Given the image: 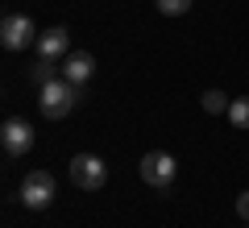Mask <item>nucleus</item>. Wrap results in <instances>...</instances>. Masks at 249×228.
<instances>
[{
  "label": "nucleus",
  "mask_w": 249,
  "mask_h": 228,
  "mask_svg": "<svg viewBox=\"0 0 249 228\" xmlns=\"http://www.w3.org/2000/svg\"><path fill=\"white\" fill-rule=\"evenodd\" d=\"M71 54V34L62 25H54V29H46V34H37V58H54V62H62Z\"/></svg>",
  "instance_id": "6e6552de"
},
{
  "label": "nucleus",
  "mask_w": 249,
  "mask_h": 228,
  "mask_svg": "<svg viewBox=\"0 0 249 228\" xmlns=\"http://www.w3.org/2000/svg\"><path fill=\"white\" fill-rule=\"evenodd\" d=\"M229 121H232V129H249V96L229 104Z\"/></svg>",
  "instance_id": "9d476101"
},
{
  "label": "nucleus",
  "mask_w": 249,
  "mask_h": 228,
  "mask_svg": "<svg viewBox=\"0 0 249 228\" xmlns=\"http://www.w3.org/2000/svg\"><path fill=\"white\" fill-rule=\"evenodd\" d=\"M67 170H71V183L79 187V191H100V187L108 183V166L96 154H75Z\"/></svg>",
  "instance_id": "f03ea898"
},
{
  "label": "nucleus",
  "mask_w": 249,
  "mask_h": 228,
  "mask_svg": "<svg viewBox=\"0 0 249 228\" xmlns=\"http://www.w3.org/2000/svg\"><path fill=\"white\" fill-rule=\"evenodd\" d=\"M137 170H142V178L150 187H170L175 175H178V162H175V154H166V149H150Z\"/></svg>",
  "instance_id": "20e7f679"
},
{
  "label": "nucleus",
  "mask_w": 249,
  "mask_h": 228,
  "mask_svg": "<svg viewBox=\"0 0 249 228\" xmlns=\"http://www.w3.org/2000/svg\"><path fill=\"white\" fill-rule=\"evenodd\" d=\"M229 104L232 100H224V91H204V112H229Z\"/></svg>",
  "instance_id": "f8f14e48"
},
{
  "label": "nucleus",
  "mask_w": 249,
  "mask_h": 228,
  "mask_svg": "<svg viewBox=\"0 0 249 228\" xmlns=\"http://www.w3.org/2000/svg\"><path fill=\"white\" fill-rule=\"evenodd\" d=\"M0 42L4 50H25V46H37V29L25 13H9L4 25H0Z\"/></svg>",
  "instance_id": "423d86ee"
},
{
  "label": "nucleus",
  "mask_w": 249,
  "mask_h": 228,
  "mask_svg": "<svg viewBox=\"0 0 249 228\" xmlns=\"http://www.w3.org/2000/svg\"><path fill=\"white\" fill-rule=\"evenodd\" d=\"M237 216L249 224V191H241V195H237Z\"/></svg>",
  "instance_id": "ddd939ff"
},
{
  "label": "nucleus",
  "mask_w": 249,
  "mask_h": 228,
  "mask_svg": "<svg viewBox=\"0 0 249 228\" xmlns=\"http://www.w3.org/2000/svg\"><path fill=\"white\" fill-rule=\"evenodd\" d=\"M0 145L9 158H25L29 149H34V124L21 121V116H9V121L0 124Z\"/></svg>",
  "instance_id": "39448f33"
},
{
  "label": "nucleus",
  "mask_w": 249,
  "mask_h": 228,
  "mask_svg": "<svg viewBox=\"0 0 249 228\" xmlns=\"http://www.w3.org/2000/svg\"><path fill=\"white\" fill-rule=\"evenodd\" d=\"M83 100V88L71 79H50L46 88H37V108H42V116H50V121H62V116H71L75 104Z\"/></svg>",
  "instance_id": "f257e3e1"
},
{
  "label": "nucleus",
  "mask_w": 249,
  "mask_h": 228,
  "mask_svg": "<svg viewBox=\"0 0 249 228\" xmlns=\"http://www.w3.org/2000/svg\"><path fill=\"white\" fill-rule=\"evenodd\" d=\"M50 79H58V62L54 58H37L34 67H29V83H34V88H46Z\"/></svg>",
  "instance_id": "1a4fd4ad"
},
{
  "label": "nucleus",
  "mask_w": 249,
  "mask_h": 228,
  "mask_svg": "<svg viewBox=\"0 0 249 228\" xmlns=\"http://www.w3.org/2000/svg\"><path fill=\"white\" fill-rule=\"evenodd\" d=\"M58 75H62V79H71V83H79V88H83V83H88L91 75H96V58H91L88 50H71L67 58L58 62Z\"/></svg>",
  "instance_id": "0eeeda50"
},
{
  "label": "nucleus",
  "mask_w": 249,
  "mask_h": 228,
  "mask_svg": "<svg viewBox=\"0 0 249 228\" xmlns=\"http://www.w3.org/2000/svg\"><path fill=\"white\" fill-rule=\"evenodd\" d=\"M21 203L29 211H46L54 203V175L50 170H29L25 183H21Z\"/></svg>",
  "instance_id": "7ed1b4c3"
},
{
  "label": "nucleus",
  "mask_w": 249,
  "mask_h": 228,
  "mask_svg": "<svg viewBox=\"0 0 249 228\" xmlns=\"http://www.w3.org/2000/svg\"><path fill=\"white\" fill-rule=\"evenodd\" d=\"M245 228H249V224H245Z\"/></svg>",
  "instance_id": "4468645a"
},
{
  "label": "nucleus",
  "mask_w": 249,
  "mask_h": 228,
  "mask_svg": "<svg viewBox=\"0 0 249 228\" xmlns=\"http://www.w3.org/2000/svg\"><path fill=\"white\" fill-rule=\"evenodd\" d=\"M158 4L162 17H183V13H191V0H154Z\"/></svg>",
  "instance_id": "9b49d317"
}]
</instances>
